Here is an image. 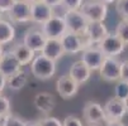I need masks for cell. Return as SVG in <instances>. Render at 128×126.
<instances>
[{"mask_svg": "<svg viewBox=\"0 0 128 126\" xmlns=\"http://www.w3.org/2000/svg\"><path fill=\"white\" fill-rule=\"evenodd\" d=\"M29 68H30V73L34 78H37L40 81H48L56 75L57 62L50 59L48 57L40 53L38 56L34 57V59L29 64Z\"/></svg>", "mask_w": 128, "mask_h": 126, "instance_id": "1", "label": "cell"}, {"mask_svg": "<svg viewBox=\"0 0 128 126\" xmlns=\"http://www.w3.org/2000/svg\"><path fill=\"white\" fill-rule=\"evenodd\" d=\"M81 13L90 22H105L108 18V5L99 0H85L81 6Z\"/></svg>", "mask_w": 128, "mask_h": 126, "instance_id": "2", "label": "cell"}, {"mask_svg": "<svg viewBox=\"0 0 128 126\" xmlns=\"http://www.w3.org/2000/svg\"><path fill=\"white\" fill-rule=\"evenodd\" d=\"M41 29L47 37V39H61L62 35L67 32L64 15L54 13L46 23L41 25Z\"/></svg>", "mask_w": 128, "mask_h": 126, "instance_id": "3", "label": "cell"}, {"mask_svg": "<svg viewBox=\"0 0 128 126\" xmlns=\"http://www.w3.org/2000/svg\"><path fill=\"white\" fill-rule=\"evenodd\" d=\"M61 42L66 54H79L85 48L91 45L85 35H80L71 32H66L62 35Z\"/></svg>", "mask_w": 128, "mask_h": 126, "instance_id": "4", "label": "cell"}, {"mask_svg": "<svg viewBox=\"0 0 128 126\" xmlns=\"http://www.w3.org/2000/svg\"><path fill=\"white\" fill-rule=\"evenodd\" d=\"M120 69H122V61L118 57H105L102 67L99 68L100 78L108 83H116L120 80Z\"/></svg>", "mask_w": 128, "mask_h": 126, "instance_id": "5", "label": "cell"}, {"mask_svg": "<svg viewBox=\"0 0 128 126\" xmlns=\"http://www.w3.org/2000/svg\"><path fill=\"white\" fill-rule=\"evenodd\" d=\"M64 19L66 22L67 32L85 35L89 25V20L81 13V10H66L64 13Z\"/></svg>", "mask_w": 128, "mask_h": 126, "instance_id": "6", "label": "cell"}, {"mask_svg": "<svg viewBox=\"0 0 128 126\" xmlns=\"http://www.w3.org/2000/svg\"><path fill=\"white\" fill-rule=\"evenodd\" d=\"M105 57H118L126 50L127 44L118 37L116 33H108L105 38L96 44Z\"/></svg>", "mask_w": 128, "mask_h": 126, "instance_id": "7", "label": "cell"}, {"mask_svg": "<svg viewBox=\"0 0 128 126\" xmlns=\"http://www.w3.org/2000/svg\"><path fill=\"white\" fill-rule=\"evenodd\" d=\"M8 18L12 23L24 24L32 22L30 18V3L26 0H16L12 9L6 13Z\"/></svg>", "mask_w": 128, "mask_h": 126, "instance_id": "8", "label": "cell"}, {"mask_svg": "<svg viewBox=\"0 0 128 126\" xmlns=\"http://www.w3.org/2000/svg\"><path fill=\"white\" fill-rule=\"evenodd\" d=\"M82 119L86 124H105L106 116L104 106L94 101H88L82 109Z\"/></svg>", "mask_w": 128, "mask_h": 126, "instance_id": "9", "label": "cell"}, {"mask_svg": "<svg viewBox=\"0 0 128 126\" xmlns=\"http://www.w3.org/2000/svg\"><path fill=\"white\" fill-rule=\"evenodd\" d=\"M79 88H80V84L68 73L61 76L56 81V91L58 96L64 100H71L72 97H75L79 92Z\"/></svg>", "mask_w": 128, "mask_h": 126, "instance_id": "10", "label": "cell"}, {"mask_svg": "<svg viewBox=\"0 0 128 126\" xmlns=\"http://www.w3.org/2000/svg\"><path fill=\"white\" fill-rule=\"evenodd\" d=\"M105 59L104 53L99 49L98 45H90L81 52V61L91 69V71H99L103 62Z\"/></svg>", "mask_w": 128, "mask_h": 126, "instance_id": "11", "label": "cell"}, {"mask_svg": "<svg viewBox=\"0 0 128 126\" xmlns=\"http://www.w3.org/2000/svg\"><path fill=\"white\" fill-rule=\"evenodd\" d=\"M47 42V37L41 28H29L23 34V43L33 49L36 53H41L44 44Z\"/></svg>", "mask_w": 128, "mask_h": 126, "instance_id": "12", "label": "cell"}, {"mask_svg": "<svg viewBox=\"0 0 128 126\" xmlns=\"http://www.w3.org/2000/svg\"><path fill=\"white\" fill-rule=\"evenodd\" d=\"M104 111H105L106 121H122L123 117L128 114L124 102L114 96L105 102Z\"/></svg>", "mask_w": 128, "mask_h": 126, "instance_id": "13", "label": "cell"}, {"mask_svg": "<svg viewBox=\"0 0 128 126\" xmlns=\"http://www.w3.org/2000/svg\"><path fill=\"white\" fill-rule=\"evenodd\" d=\"M54 14V9L46 4L43 0L36 1L30 4V18H32V23L40 24L42 25L46 23L50 18Z\"/></svg>", "mask_w": 128, "mask_h": 126, "instance_id": "14", "label": "cell"}, {"mask_svg": "<svg viewBox=\"0 0 128 126\" xmlns=\"http://www.w3.org/2000/svg\"><path fill=\"white\" fill-rule=\"evenodd\" d=\"M22 67L23 66L16 59V57L14 56L12 49L3 53L2 58H0V72H2L6 78L13 76L14 73H16L18 71H20Z\"/></svg>", "mask_w": 128, "mask_h": 126, "instance_id": "15", "label": "cell"}, {"mask_svg": "<svg viewBox=\"0 0 128 126\" xmlns=\"http://www.w3.org/2000/svg\"><path fill=\"white\" fill-rule=\"evenodd\" d=\"M108 33L109 32L104 22H90L85 33V37L88 38L91 45H96L105 38Z\"/></svg>", "mask_w": 128, "mask_h": 126, "instance_id": "16", "label": "cell"}, {"mask_svg": "<svg viewBox=\"0 0 128 126\" xmlns=\"http://www.w3.org/2000/svg\"><path fill=\"white\" fill-rule=\"evenodd\" d=\"M91 73H93V71H91L81 59L74 62L71 64L70 69H68V75L74 78L80 86L85 84L90 80Z\"/></svg>", "mask_w": 128, "mask_h": 126, "instance_id": "17", "label": "cell"}, {"mask_svg": "<svg viewBox=\"0 0 128 126\" xmlns=\"http://www.w3.org/2000/svg\"><path fill=\"white\" fill-rule=\"evenodd\" d=\"M33 105L38 111L50 114L56 106V98L51 92H38L33 98Z\"/></svg>", "mask_w": 128, "mask_h": 126, "instance_id": "18", "label": "cell"}, {"mask_svg": "<svg viewBox=\"0 0 128 126\" xmlns=\"http://www.w3.org/2000/svg\"><path fill=\"white\" fill-rule=\"evenodd\" d=\"M41 53L43 56L48 57L50 59L56 61V62L66 54L65 49L62 47L61 39H47V42H46V44H44Z\"/></svg>", "mask_w": 128, "mask_h": 126, "instance_id": "19", "label": "cell"}, {"mask_svg": "<svg viewBox=\"0 0 128 126\" xmlns=\"http://www.w3.org/2000/svg\"><path fill=\"white\" fill-rule=\"evenodd\" d=\"M12 50L14 53V56L16 57V59L20 62L22 66H29L36 57V52L33 49H30L28 45H26L23 42L15 44L12 48Z\"/></svg>", "mask_w": 128, "mask_h": 126, "instance_id": "20", "label": "cell"}, {"mask_svg": "<svg viewBox=\"0 0 128 126\" xmlns=\"http://www.w3.org/2000/svg\"><path fill=\"white\" fill-rule=\"evenodd\" d=\"M28 82V76L27 73L20 69V71H18L16 73H14L13 76L8 77L6 80V87L9 89H12V91H20V89L24 88V86L27 84Z\"/></svg>", "mask_w": 128, "mask_h": 126, "instance_id": "21", "label": "cell"}, {"mask_svg": "<svg viewBox=\"0 0 128 126\" xmlns=\"http://www.w3.org/2000/svg\"><path fill=\"white\" fill-rule=\"evenodd\" d=\"M15 38V28L10 20H0V43L3 45L9 44Z\"/></svg>", "mask_w": 128, "mask_h": 126, "instance_id": "22", "label": "cell"}, {"mask_svg": "<svg viewBox=\"0 0 128 126\" xmlns=\"http://www.w3.org/2000/svg\"><path fill=\"white\" fill-rule=\"evenodd\" d=\"M114 97L124 101L128 97V81L126 80H119L116 82L114 86Z\"/></svg>", "mask_w": 128, "mask_h": 126, "instance_id": "23", "label": "cell"}, {"mask_svg": "<svg viewBox=\"0 0 128 126\" xmlns=\"http://www.w3.org/2000/svg\"><path fill=\"white\" fill-rule=\"evenodd\" d=\"M26 124H27L26 120H23L18 115H14V114L9 112L8 115L4 116L2 126H26Z\"/></svg>", "mask_w": 128, "mask_h": 126, "instance_id": "24", "label": "cell"}, {"mask_svg": "<svg viewBox=\"0 0 128 126\" xmlns=\"http://www.w3.org/2000/svg\"><path fill=\"white\" fill-rule=\"evenodd\" d=\"M114 33L128 45V20H123V19H122V20L117 24Z\"/></svg>", "mask_w": 128, "mask_h": 126, "instance_id": "25", "label": "cell"}, {"mask_svg": "<svg viewBox=\"0 0 128 126\" xmlns=\"http://www.w3.org/2000/svg\"><path fill=\"white\" fill-rule=\"evenodd\" d=\"M114 8L120 19L128 20V0H117L114 3Z\"/></svg>", "mask_w": 128, "mask_h": 126, "instance_id": "26", "label": "cell"}, {"mask_svg": "<svg viewBox=\"0 0 128 126\" xmlns=\"http://www.w3.org/2000/svg\"><path fill=\"white\" fill-rule=\"evenodd\" d=\"M84 1L85 0H62L61 8H64V11H66V10H80Z\"/></svg>", "mask_w": 128, "mask_h": 126, "instance_id": "27", "label": "cell"}, {"mask_svg": "<svg viewBox=\"0 0 128 126\" xmlns=\"http://www.w3.org/2000/svg\"><path fill=\"white\" fill-rule=\"evenodd\" d=\"M10 112V100L0 93V116H5Z\"/></svg>", "mask_w": 128, "mask_h": 126, "instance_id": "28", "label": "cell"}, {"mask_svg": "<svg viewBox=\"0 0 128 126\" xmlns=\"http://www.w3.org/2000/svg\"><path fill=\"white\" fill-rule=\"evenodd\" d=\"M62 126H85L81 119H79L75 115H67L65 120L62 121Z\"/></svg>", "mask_w": 128, "mask_h": 126, "instance_id": "29", "label": "cell"}, {"mask_svg": "<svg viewBox=\"0 0 128 126\" xmlns=\"http://www.w3.org/2000/svg\"><path fill=\"white\" fill-rule=\"evenodd\" d=\"M38 122H40V126H62V121L53 116H46L41 119Z\"/></svg>", "mask_w": 128, "mask_h": 126, "instance_id": "30", "label": "cell"}, {"mask_svg": "<svg viewBox=\"0 0 128 126\" xmlns=\"http://www.w3.org/2000/svg\"><path fill=\"white\" fill-rule=\"evenodd\" d=\"M16 1V0H0V10H2L4 14H6L12 6L14 5V3Z\"/></svg>", "mask_w": 128, "mask_h": 126, "instance_id": "31", "label": "cell"}, {"mask_svg": "<svg viewBox=\"0 0 128 126\" xmlns=\"http://www.w3.org/2000/svg\"><path fill=\"white\" fill-rule=\"evenodd\" d=\"M120 80H126V81H128V59H126V61H122Z\"/></svg>", "mask_w": 128, "mask_h": 126, "instance_id": "32", "label": "cell"}, {"mask_svg": "<svg viewBox=\"0 0 128 126\" xmlns=\"http://www.w3.org/2000/svg\"><path fill=\"white\" fill-rule=\"evenodd\" d=\"M43 1L46 4H48L50 6H52L53 9H56L58 6H61V3H62V0H43Z\"/></svg>", "mask_w": 128, "mask_h": 126, "instance_id": "33", "label": "cell"}, {"mask_svg": "<svg viewBox=\"0 0 128 126\" xmlns=\"http://www.w3.org/2000/svg\"><path fill=\"white\" fill-rule=\"evenodd\" d=\"M6 77L0 72V93H3V91L5 89V87H6Z\"/></svg>", "mask_w": 128, "mask_h": 126, "instance_id": "34", "label": "cell"}, {"mask_svg": "<svg viewBox=\"0 0 128 126\" xmlns=\"http://www.w3.org/2000/svg\"><path fill=\"white\" fill-rule=\"evenodd\" d=\"M105 126H126L122 121H106Z\"/></svg>", "mask_w": 128, "mask_h": 126, "instance_id": "35", "label": "cell"}, {"mask_svg": "<svg viewBox=\"0 0 128 126\" xmlns=\"http://www.w3.org/2000/svg\"><path fill=\"white\" fill-rule=\"evenodd\" d=\"M26 126H40V122L38 121H27Z\"/></svg>", "mask_w": 128, "mask_h": 126, "instance_id": "36", "label": "cell"}, {"mask_svg": "<svg viewBox=\"0 0 128 126\" xmlns=\"http://www.w3.org/2000/svg\"><path fill=\"white\" fill-rule=\"evenodd\" d=\"M99 1H102V3H104L106 5H112V4H114L117 1V0H99Z\"/></svg>", "mask_w": 128, "mask_h": 126, "instance_id": "37", "label": "cell"}, {"mask_svg": "<svg viewBox=\"0 0 128 126\" xmlns=\"http://www.w3.org/2000/svg\"><path fill=\"white\" fill-rule=\"evenodd\" d=\"M85 126H105V124H86Z\"/></svg>", "mask_w": 128, "mask_h": 126, "instance_id": "38", "label": "cell"}, {"mask_svg": "<svg viewBox=\"0 0 128 126\" xmlns=\"http://www.w3.org/2000/svg\"><path fill=\"white\" fill-rule=\"evenodd\" d=\"M3 53H4V48H3V44L0 43V58H2V56H3Z\"/></svg>", "mask_w": 128, "mask_h": 126, "instance_id": "39", "label": "cell"}, {"mask_svg": "<svg viewBox=\"0 0 128 126\" xmlns=\"http://www.w3.org/2000/svg\"><path fill=\"white\" fill-rule=\"evenodd\" d=\"M123 102H124V106H126V109H127V112H128V97H127Z\"/></svg>", "mask_w": 128, "mask_h": 126, "instance_id": "40", "label": "cell"}, {"mask_svg": "<svg viewBox=\"0 0 128 126\" xmlns=\"http://www.w3.org/2000/svg\"><path fill=\"white\" fill-rule=\"evenodd\" d=\"M26 1H28V3H36V1H40V0H26Z\"/></svg>", "mask_w": 128, "mask_h": 126, "instance_id": "41", "label": "cell"}, {"mask_svg": "<svg viewBox=\"0 0 128 126\" xmlns=\"http://www.w3.org/2000/svg\"><path fill=\"white\" fill-rule=\"evenodd\" d=\"M3 15H4V13H3L2 10H0V20H2V19H3Z\"/></svg>", "mask_w": 128, "mask_h": 126, "instance_id": "42", "label": "cell"}, {"mask_svg": "<svg viewBox=\"0 0 128 126\" xmlns=\"http://www.w3.org/2000/svg\"><path fill=\"white\" fill-rule=\"evenodd\" d=\"M3 119H4V116H0V126H2V124H3Z\"/></svg>", "mask_w": 128, "mask_h": 126, "instance_id": "43", "label": "cell"}]
</instances>
